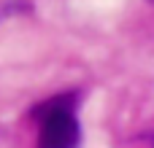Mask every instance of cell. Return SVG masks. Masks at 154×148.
Segmentation results:
<instances>
[{"mask_svg": "<svg viewBox=\"0 0 154 148\" xmlns=\"http://www.w3.org/2000/svg\"><path fill=\"white\" fill-rule=\"evenodd\" d=\"M41 124L38 148H76L79 146V121L73 113L70 97H57L35 108Z\"/></svg>", "mask_w": 154, "mask_h": 148, "instance_id": "cell-1", "label": "cell"}]
</instances>
